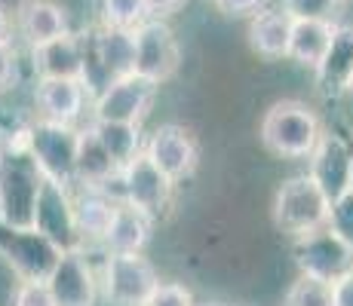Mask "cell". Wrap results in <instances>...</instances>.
<instances>
[{
    "instance_id": "obj_36",
    "label": "cell",
    "mask_w": 353,
    "mask_h": 306,
    "mask_svg": "<svg viewBox=\"0 0 353 306\" xmlns=\"http://www.w3.org/2000/svg\"><path fill=\"white\" fill-rule=\"evenodd\" d=\"M344 92H350V95H353V74H350V80H347V89H344Z\"/></svg>"
},
{
    "instance_id": "obj_10",
    "label": "cell",
    "mask_w": 353,
    "mask_h": 306,
    "mask_svg": "<svg viewBox=\"0 0 353 306\" xmlns=\"http://www.w3.org/2000/svg\"><path fill=\"white\" fill-rule=\"evenodd\" d=\"M157 86L139 74H126L105 86L92 101V120L96 122H135L148 117L154 105Z\"/></svg>"
},
{
    "instance_id": "obj_32",
    "label": "cell",
    "mask_w": 353,
    "mask_h": 306,
    "mask_svg": "<svg viewBox=\"0 0 353 306\" xmlns=\"http://www.w3.org/2000/svg\"><path fill=\"white\" fill-rule=\"evenodd\" d=\"M261 3L264 0H215V6L228 16H246V12H255Z\"/></svg>"
},
{
    "instance_id": "obj_3",
    "label": "cell",
    "mask_w": 353,
    "mask_h": 306,
    "mask_svg": "<svg viewBox=\"0 0 353 306\" xmlns=\"http://www.w3.org/2000/svg\"><path fill=\"white\" fill-rule=\"evenodd\" d=\"M329 212H332L329 199L320 193V187H316L307 175L286 178L280 187H276L274 221L283 233L292 236V239L325 227V223H329Z\"/></svg>"
},
{
    "instance_id": "obj_29",
    "label": "cell",
    "mask_w": 353,
    "mask_h": 306,
    "mask_svg": "<svg viewBox=\"0 0 353 306\" xmlns=\"http://www.w3.org/2000/svg\"><path fill=\"white\" fill-rule=\"evenodd\" d=\"M329 227L353 245V193H347L344 199H338L335 206H332V212H329Z\"/></svg>"
},
{
    "instance_id": "obj_12",
    "label": "cell",
    "mask_w": 353,
    "mask_h": 306,
    "mask_svg": "<svg viewBox=\"0 0 353 306\" xmlns=\"http://www.w3.org/2000/svg\"><path fill=\"white\" fill-rule=\"evenodd\" d=\"M34 230L46 236L59 251H80V236L77 223H74V206L68 187L43 178L37 208H34Z\"/></svg>"
},
{
    "instance_id": "obj_1",
    "label": "cell",
    "mask_w": 353,
    "mask_h": 306,
    "mask_svg": "<svg viewBox=\"0 0 353 306\" xmlns=\"http://www.w3.org/2000/svg\"><path fill=\"white\" fill-rule=\"evenodd\" d=\"M43 187L37 162L28 151V126L3 135L0 147V221L6 227H34V208Z\"/></svg>"
},
{
    "instance_id": "obj_35",
    "label": "cell",
    "mask_w": 353,
    "mask_h": 306,
    "mask_svg": "<svg viewBox=\"0 0 353 306\" xmlns=\"http://www.w3.org/2000/svg\"><path fill=\"white\" fill-rule=\"evenodd\" d=\"M10 34H12L10 12H6V6L0 3V46H3V43H10Z\"/></svg>"
},
{
    "instance_id": "obj_6",
    "label": "cell",
    "mask_w": 353,
    "mask_h": 306,
    "mask_svg": "<svg viewBox=\"0 0 353 306\" xmlns=\"http://www.w3.org/2000/svg\"><path fill=\"white\" fill-rule=\"evenodd\" d=\"M157 282V270L145 254H108L101 270V285L111 306H145Z\"/></svg>"
},
{
    "instance_id": "obj_4",
    "label": "cell",
    "mask_w": 353,
    "mask_h": 306,
    "mask_svg": "<svg viewBox=\"0 0 353 306\" xmlns=\"http://www.w3.org/2000/svg\"><path fill=\"white\" fill-rule=\"evenodd\" d=\"M77 138H80V129L68 126V122L37 120L28 126V151L46 181H56L62 187L74 184Z\"/></svg>"
},
{
    "instance_id": "obj_33",
    "label": "cell",
    "mask_w": 353,
    "mask_h": 306,
    "mask_svg": "<svg viewBox=\"0 0 353 306\" xmlns=\"http://www.w3.org/2000/svg\"><path fill=\"white\" fill-rule=\"evenodd\" d=\"M332 306H353V273L332 285Z\"/></svg>"
},
{
    "instance_id": "obj_11",
    "label": "cell",
    "mask_w": 353,
    "mask_h": 306,
    "mask_svg": "<svg viewBox=\"0 0 353 306\" xmlns=\"http://www.w3.org/2000/svg\"><path fill=\"white\" fill-rule=\"evenodd\" d=\"M307 178L320 187V193L335 206L338 199L353 190V147L341 135L323 132L316 147L310 151V172Z\"/></svg>"
},
{
    "instance_id": "obj_25",
    "label": "cell",
    "mask_w": 353,
    "mask_h": 306,
    "mask_svg": "<svg viewBox=\"0 0 353 306\" xmlns=\"http://www.w3.org/2000/svg\"><path fill=\"white\" fill-rule=\"evenodd\" d=\"M101 19H105V28L135 31L141 22L151 19V12L145 0H101Z\"/></svg>"
},
{
    "instance_id": "obj_26",
    "label": "cell",
    "mask_w": 353,
    "mask_h": 306,
    "mask_svg": "<svg viewBox=\"0 0 353 306\" xmlns=\"http://www.w3.org/2000/svg\"><path fill=\"white\" fill-rule=\"evenodd\" d=\"M283 306H332V285L298 276V282H292V288L286 291Z\"/></svg>"
},
{
    "instance_id": "obj_13",
    "label": "cell",
    "mask_w": 353,
    "mask_h": 306,
    "mask_svg": "<svg viewBox=\"0 0 353 306\" xmlns=\"http://www.w3.org/2000/svg\"><path fill=\"white\" fill-rule=\"evenodd\" d=\"M145 156L175 184V181H185L188 175H194L196 160H200V147H196L194 135L185 126L166 122V126L154 129V135L148 138Z\"/></svg>"
},
{
    "instance_id": "obj_9",
    "label": "cell",
    "mask_w": 353,
    "mask_h": 306,
    "mask_svg": "<svg viewBox=\"0 0 353 306\" xmlns=\"http://www.w3.org/2000/svg\"><path fill=\"white\" fill-rule=\"evenodd\" d=\"M117 184H120L117 199L145 212L148 217H157L169 206V199H172V181L148 160L145 151L135 153L126 166H120Z\"/></svg>"
},
{
    "instance_id": "obj_31",
    "label": "cell",
    "mask_w": 353,
    "mask_h": 306,
    "mask_svg": "<svg viewBox=\"0 0 353 306\" xmlns=\"http://www.w3.org/2000/svg\"><path fill=\"white\" fill-rule=\"evenodd\" d=\"M16 83V50L12 43L0 46V92H6Z\"/></svg>"
},
{
    "instance_id": "obj_27",
    "label": "cell",
    "mask_w": 353,
    "mask_h": 306,
    "mask_svg": "<svg viewBox=\"0 0 353 306\" xmlns=\"http://www.w3.org/2000/svg\"><path fill=\"white\" fill-rule=\"evenodd\" d=\"M341 6V0H283V10L292 19H323L332 22V12Z\"/></svg>"
},
{
    "instance_id": "obj_18",
    "label": "cell",
    "mask_w": 353,
    "mask_h": 306,
    "mask_svg": "<svg viewBox=\"0 0 353 306\" xmlns=\"http://www.w3.org/2000/svg\"><path fill=\"white\" fill-rule=\"evenodd\" d=\"M86 89L77 80H37L34 89V105H37L40 120L50 122H68L74 126V120L83 113Z\"/></svg>"
},
{
    "instance_id": "obj_30",
    "label": "cell",
    "mask_w": 353,
    "mask_h": 306,
    "mask_svg": "<svg viewBox=\"0 0 353 306\" xmlns=\"http://www.w3.org/2000/svg\"><path fill=\"white\" fill-rule=\"evenodd\" d=\"M12 306H52L50 288L46 282H31V278H22L16 288V297H12Z\"/></svg>"
},
{
    "instance_id": "obj_28",
    "label": "cell",
    "mask_w": 353,
    "mask_h": 306,
    "mask_svg": "<svg viewBox=\"0 0 353 306\" xmlns=\"http://www.w3.org/2000/svg\"><path fill=\"white\" fill-rule=\"evenodd\" d=\"M145 306H196V300L191 288H185L181 282H157Z\"/></svg>"
},
{
    "instance_id": "obj_38",
    "label": "cell",
    "mask_w": 353,
    "mask_h": 306,
    "mask_svg": "<svg viewBox=\"0 0 353 306\" xmlns=\"http://www.w3.org/2000/svg\"><path fill=\"white\" fill-rule=\"evenodd\" d=\"M350 193H353V190H350Z\"/></svg>"
},
{
    "instance_id": "obj_2",
    "label": "cell",
    "mask_w": 353,
    "mask_h": 306,
    "mask_svg": "<svg viewBox=\"0 0 353 306\" xmlns=\"http://www.w3.org/2000/svg\"><path fill=\"white\" fill-rule=\"evenodd\" d=\"M261 144L270 153L286 156V160H301L310 156V151L316 147L323 135V122L314 113V107H307L304 101L286 98L276 101L261 120Z\"/></svg>"
},
{
    "instance_id": "obj_17",
    "label": "cell",
    "mask_w": 353,
    "mask_h": 306,
    "mask_svg": "<svg viewBox=\"0 0 353 306\" xmlns=\"http://www.w3.org/2000/svg\"><path fill=\"white\" fill-rule=\"evenodd\" d=\"M316 86L323 95H338L347 89V80L353 74V25H335L332 28L329 50L314 67Z\"/></svg>"
},
{
    "instance_id": "obj_15",
    "label": "cell",
    "mask_w": 353,
    "mask_h": 306,
    "mask_svg": "<svg viewBox=\"0 0 353 306\" xmlns=\"http://www.w3.org/2000/svg\"><path fill=\"white\" fill-rule=\"evenodd\" d=\"M83 37H74L71 31L50 43L31 46V65L40 80H83Z\"/></svg>"
},
{
    "instance_id": "obj_37",
    "label": "cell",
    "mask_w": 353,
    "mask_h": 306,
    "mask_svg": "<svg viewBox=\"0 0 353 306\" xmlns=\"http://www.w3.org/2000/svg\"><path fill=\"white\" fill-rule=\"evenodd\" d=\"M196 306H228V303H219V300H212V303H196Z\"/></svg>"
},
{
    "instance_id": "obj_20",
    "label": "cell",
    "mask_w": 353,
    "mask_h": 306,
    "mask_svg": "<svg viewBox=\"0 0 353 306\" xmlns=\"http://www.w3.org/2000/svg\"><path fill=\"white\" fill-rule=\"evenodd\" d=\"M151 227H154V217L126 206V202H117L111 227H108L101 245L108 248V254H141L148 239H151Z\"/></svg>"
},
{
    "instance_id": "obj_22",
    "label": "cell",
    "mask_w": 353,
    "mask_h": 306,
    "mask_svg": "<svg viewBox=\"0 0 353 306\" xmlns=\"http://www.w3.org/2000/svg\"><path fill=\"white\" fill-rule=\"evenodd\" d=\"M292 16L286 10H261L249 22V43L264 58H286Z\"/></svg>"
},
{
    "instance_id": "obj_8",
    "label": "cell",
    "mask_w": 353,
    "mask_h": 306,
    "mask_svg": "<svg viewBox=\"0 0 353 306\" xmlns=\"http://www.w3.org/2000/svg\"><path fill=\"white\" fill-rule=\"evenodd\" d=\"M132 34H135V67L132 71L139 74V77L151 80L154 86L166 83V80L179 71V61H181L175 31L169 28L163 19H148V22H141Z\"/></svg>"
},
{
    "instance_id": "obj_24",
    "label": "cell",
    "mask_w": 353,
    "mask_h": 306,
    "mask_svg": "<svg viewBox=\"0 0 353 306\" xmlns=\"http://www.w3.org/2000/svg\"><path fill=\"white\" fill-rule=\"evenodd\" d=\"M90 126L96 132V138L101 141V147L117 162V168L126 166L135 153H141V129L135 122H96L92 120Z\"/></svg>"
},
{
    "instance_id": "obj_23",
    "label": "cell",
    "mask_w": 353,
    "mask_h": 306,
    "mask_svg": "<svg viewBox=\"0 0 353 306\" xmlns=\"http://www.w3.org/2000/svg\"><path fill=\"white\" fill-rule=\"evenodd\" d=\"M332 28L335 25L323 22V19H292L286 58L298 61L301 67H316L320 58L325 56V50H329Z\"/></svg>"
},
{
    "instance_id": "obj_7",
    "label": "cell",
    "mask_w": 353,
    "mask_h": 306,
    "mask_svg": "<svg viewBox=\"0 0 353 306\" xmlns=\"http://www.w3.org/2000/svg\"><path fill=\"white\" fill-rule=\"evenodd\" d=\"M59 254L46 236H40L34 227H6L0 221V257L19 273V278H31V282H46V276L52 273Z\"/></svg>"
},
{
    "instance_id": "obj_34",
    "label": "cell",
    "mask_w": 353,
    "mask_h": 306,
    "mask_svg": "<svg viewBox=\"0 0 353 306\" xmlns=\"http://www.w3.org/2000/svg\"><path fill=\"white\" fill-rule=\"evenodd\" d=\"M181 3H185V0H145V6H148L151 16H166V12L179 10Z\"/></svg>"
},
{
    "instance_id": "obj_14",
    "label": "cell",
    "mask_w": 353,
    "mask_h": 306,
    "mask_svg": "<svg viewBox=\"0 0 353 306\" xmlns=\"http://www.w3.org/2000/svg\"><path fill=\"white\" fill-rule=\"evenodd\" d=\"M46 288L52 306H96L99 297L96 273L83 251H62L52 273L46 276Z\"/></svg>"
},
{
    "instance_id": "obj_19",
    "label": "cell",
    "mask_w": 353,
    "mask_h": 306,
    "mask_svg": "<svg viewBox=\"0 0 353 306\" xmlns=\"http://www.w3.org/2000/svg\"><path fill=\"white\" fill-rule=\"evenodd\" d=\"M71 206H74V223H77V236H80V251L86 248V242H105L117 199H111L105 190L83 187L77 196H71Z\"/></svg>"
},
{
    "instance_id": "obj_16",
    "label": "cell",
    "mask_w": 353,
    "mask_h": 306,
    "mask_svg": "<svg viewBox=\"0 0 353 306\" xmlns=\"http://www.w3.org/2000/svg\"><path fill=\"white\" fill-rule=\"evenodd\" d=\"M16 22L19 34L31 46H40L68 34V10L59 0H19Z\"/></svg>"
},
{
    "instance_id": "obj_21",
    "label": "cell",
    "mask_w": 353,
    "mask_h": 306,
    "mask_svg": "<svg viewBox=\"0 0 353 306\" xmlns=\"http://www.w3.org/2000/svg\"><path fill=\"white\" fill-rule=\"evenodd\" d=\"M117 162L111 160V153L101 147V141L96 138L92 126L80 129L77 138V160H74V181L83 184L92 190H105L108 184L117 178Z\"/></svg>"
},
{
    "instance_id": "obj_5",
    "label": "cell",
    "mask_w": 353,
    "mask_h": 306,
    "mask_svg": "<svg viewBox=\"0 0 353 306\" xmlns=\"http://www.w3.org/2000/svg\"><path fill=\"white\" fill-rule=\"evenodd\" d=\"M295 263L301 276L335 285L353 273V245L325 223L314 233L295 239Z\"/></svg>"
}]
</instances>
